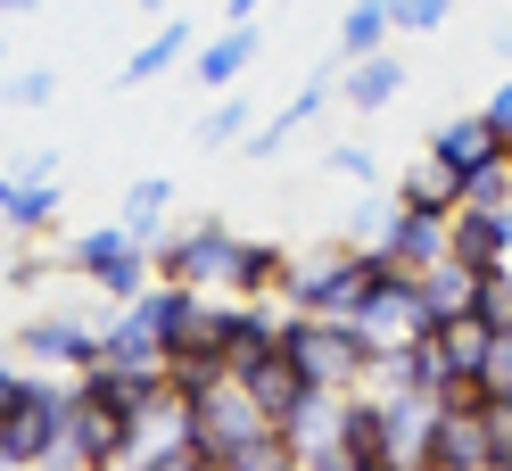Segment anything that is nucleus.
Returning <instances> with one entry per match:
<instances>
[{"label": "nucleus", "mask_w": 512, "mask_h": 471, "mask_svg": "<svg viewBox=\"0 0 512 471\" xmlns=\"http://www.w3.org/2000/svg\"><path fill=\"white\" fill-rule=\"evenodd\" d=\"M67 397L75 389H50V372L0 364V471H34L67 447Z\"/></svg>", "instance_id": "f257e3e1"}, {"label": "nucleus", "mask_w": 512, "mask_h": 471, "mask_svg": "<svg viewBox=\"0 0 512 471\" xmlns=\"http://www.w3.org/2000/svg\"><path fill=\"white\" fill-rule=\"evenodd\" d=\"M281 348H290L298 372L314 389H331V397L372 381V339H364V323H347V314H281Z\"/></svg>", "instance_id": "f03ea898"}, {"label": "nucleus", "mask_w": 512, "mask_h": 471, "mask_svg": "<svg viewBox=\"0 0 512 471\" xmlns=\"http://www.w3.org/2000/svg\"><path fill=\"white\" fill-rule=\"evenodd\" d=\"M240 232L223 224V215H199L190 232L157 240V281H174V290H207V298H240Z\"/></svg>", "instance_id": "7ed1b4c3"}, {"label": "nucleus", "mask_w": 512, "mask_h": 471, "mask_svg": "<svg viewBox=\"0 0 512 471\" xmlns=\"http://www.w3.org/2000/svg\"><path fill=\"white\" fill-rule=\"evenodd\" d=\"M265 430H273V414L240 389V372H215L207 389H190V438L207 447V463H232V455L256 447Z\"/></svg>", "instance_id": "20e7f679"}, {"label": "nucleus", "mask_w": 512, "mask_h": 471, "mask_svg": "<svg viewBox=\"0 0 512 471\" xmlns=\"http://www.w3.org/2000/svg\"><path fill=\"white\" fill-rule=\"evenodd\" d=\"M67 265H75V281H91V290H100V298H116V306H124V298H141L149 281H157V257H149V248L124 232V224L83 232V240L67 248Z\"/></svg>", "instance_id": "39448f33"}, {"label": "nucleus", "mask_w": 512, "mask_h": 471, "mask_svg": "<svg viewBox=\"0 0 512 471\" xmlns=\"http://www.w3.org/2000/svg\"><path fill=\"white\" fill-rule=\"evenodd\" d=\"M133 414L124 405H108V397H91V389H75L67 397V455L75 463H100V471H124L133 463Z\"/></svg>", "instance_id": "423d86ee"}, {"label": "nucleus", "mask_w": 512, "mask_h": 471, "mask_svg": "<svg viewBox=\"0 0 512 471\" xmlns=\"http://www.w3.org/2000/svg\"><path fill=\"white\" fill-rule=\"evenodd\" d=\"M9 348L34 364V372H91V364L108 356V348H100V331L75 323V314H34V323H25Z\"/></svg>", "instance_id": "0eeeda50"}, {"label": "nucleus", "mask_w": 512, "mask_h": 471, "mask_svg": "<svg viewBox=\"0 0 512 471\" xmlns=\"http://www.w3.org/2000/svg\"><path fill=\"white\" fill-rule=\"evenodd\" d=\"M430 471H488V405H479V389L471 397H438Z\"/></svg>", "instance_id": "6e6552de"}, {"label": "nucleus", "mask_w": 512, "mask_h": 471, "mask_svg": "<svg viewBox=\"0 0 512 471\" xmlns=\"http://www.w3.org/2000/svg\"><path fill=\"white\" fill-rule=\"evenodd\" d=\"M446 248L463 265H512V207H488V199H463L446 215Z\"/></svg>", "instance_id": "1a4fd4ad"}, {"label": "nucleus", "mask_w": 512, "mask_h": 471, "mask_svg": "<svg viewBox=\"0 0 512 471\" xmlns=\"http://www.w3.org/2000/svg\"><path fill=\"white\" fill-rule=\"evenodd\" d=\"M240 389H248V397H256V405H265V414H273V430H281V422H290L298 405L314 397V381L298 372V356H290V348H273V356L240 364Z\"/></svg>", "instance_id": "9d476101"}, {"label": "nucleus", "mask_w": 512, "mask_h": 471, "mask_svg": "<svg viewBox=\"0 0 512 471\" xmlns=\"http://www.w3.org/2000/svg\"><path fill=\"white\" fill-rule=\"evenodd\" d=\"M471 298H479V265H463L455 248H446L438 265H422V273H413V306H422V323H446V314H471Z\"/></svg>", "instance_id": "9b49d317"}, {"label": "nucleus", "mask_w": 512, "mask_h": 471, "mask_svg": "<svg viewBox=\"0 0 512 471\" xmlns=\"http://www.w3.org/2000/svg\"><path fill=\"white\" fill-rule=\"evenodd\" d=\"M463 199H471V182H463L455 166H446L438 149H422V157H413V166L397 174V207H422V215H455Z\"/></svg>", "instance_id": "f8f14e48"}, {"label": "nucleus", "mask_w": 512, "mask_h": 471, "mask_svg": "<svg viewBox=\"0 0 512 471\" xmlns=\"http://www.w3.org/2000/svg\"><path fill=\"white\" fill-rule=\"evenodd\" d=\"M430 339H438L446 372H455L463 389H479V364H488V348H496V323H488V314H446V323H430Z\"/></svg>", "instance_id": "ddd939ff"}, {"label": "nucleus", "mask_w": 512, "mask_h": 471, "mask_svg": "<svg viewBox=\"0 0 512 471\" xmlns=\"http://www.w3.org/2000/svg\"><path fill=\"white\" fill-rule=\"evenodd\" d=\"M430 149H438L446 166H455V174L471 182L479 166H496V157H504V133L488 124V108H479V116H455V124H438V133H430Z\"/></svg>", "instance_id": "4468645a"}, {"label": "nucleus", "mask_w": 512, "mask_h": 471, "mask_svg": "<svg viewBox=\"0 0 512 471\" xmlns=\"http://www.w3.org/2000/svg\"><path fill=\"white\" fill-rule=\"evenodd\" d=\"M397 91H405V58H397V50H364V58H347V75H339V100L364 108V116L389 108Z\"/></svg>", "instance_id": "2eb2a0df"}, {"label": "nucleus", "mask_w": 512, "mask_h": 471, "mask_svg": "<svg viewBox=\"0 0 512 471\" xmlns=\"http://www.w3.org/2000/svg\"><path fill=\"white\" fill-rule=\"evenodd\" d=\"M256 25H232V34H215V42H199L190 50V83H207V91H232L240 75H248V58H256Z\"/></svg>", "instance_id": "dca6fc26"}, {"label": "nucleus", "mask_w": 512, "mask_h": 471, "mask_svg": "<svg viewBox=\"0 0 512 471\" xmlns=\"http://www.w3.org/2000/svg\"><path fill=\"white\" fill-rule=\"evenodd\" d=\"M166 207H174V182H166V174H141L133 191H124V207H116V224L133 232L141 248H157V240H166Z\"/></svg>", "instance_id": "f3484780"}, {"label": "nucleus", "mask_w": 512, "mask_h": 471, "mask_svg": "<svg viewBox=\"0 0 512 471\" xmlns=\"http://www.w3.org/2000/svg\"><path fill=\"white\" fill-rule=\"evenodd\" d=\"M273 348H281V314H265L256 298H232V331H223V356H232V372L256 364V356H273Z\"/></svg>", "instance_id": "a211bd4d"}, {"label": "nucleus", "mask_w": 512, "mask_h": 471, "mask_svg": "<svg viewBox=\"0 0 512 471\" xmlns=\"http://www.w3.org/2000/svg\"><path fill=\"white\" fill-rule=\"evenodd\" d=\"M323 108H331V83H306V91H290V108H281V116H265V124L248 133V157H281V141H290L298 124H314Z\"/></svg>", "instance_id": "6ab92c4d"}, {"label": "nucleus", "mask_w": 512, "mask_h": 471, "mask_svg": "<svg viewBox=\"0 0 512 471\" xmlns=\"http://www.w3.org/2000/svg\"><path fill=\"white\" fill-rule=\"evenodd\" d=\"M190 50H199V42H190V25H182V17H166V25H157V34H149L133 58H124V83H157L166 67H182Z\"/></svg>", "instance_id": "aec40b11"}, {"label": "nucleus", "mask_w": 512, "mask_h": 471, "mask_svg": "<svg viewBox=\"0 0 512 471\" xmlns=\"http://www.w3.org/2000/svg\"><path fill=\"white\" fill-rule=\"evenodd\" d=\"M389 0H356V9L339 17V58H364V50H389Z\"/></svg>", "instance_id": "412c9836"}, {"label": "nucleus", "mask_w": 512, "mask_h": 471, "mask_svg": "<svg viewBox=\"0 0 512 471\" xmlns=\"http://www.w3.org/2000/svg\"><path fill=\"white\" fill-rule=\"evenodd\" d=\"M0 224H9V232H25V240H34V232H50V224H58V182H17V191H9V207H0Z\"/></svg>", "instance_id": "4be33fe9"}, {"label": "nucleus", "mask_w": 512, "mask_h": 471, "mask_svg": "<svg viewBox=\"0 0 512 471\" xmlns=\"http://www.w3.org/2000/svg\"><path fill=\"white\" fill-rule=\"evenodd\" d=\"M281 273H290V248H273V240H248L240 248V298H273Z\"/></svg>", "instance_id": "5701e85b"}, {"label": "nucleus", "mask_w": 512, "mask_h": 471, "mask_svg": "<svg viewBox=\"0 0 512 471\" xmlns=\"http://www.w3.org/2000/svg\"><path fill=\"white\" fill-rule=\"evenodd\" d=\"M256 133V124H248V91H223V100L199 116V141L207 149H223V141H248Z\"/></svg>", "instance_id": "b1692460"}, {"label": "nucleus", "mask_w": 512, "mask_h": 471, "mask_svg": "<svg viewBox=\"0 0 512 471\" xmlns=\"http://www.w3.org/2000/svg\"><path fill=\"white\" fill-rule=\"evenodd\" d=\"M223 471H306V455H298V447H290L281 430H265L256 447H240V455L223 463Z\"/></svg>", "instance_id": "393cba45"}, {"label": "nucleus", "mask_w": 512, "mask_h": 471, "mask_svg": "<svg viewBox=\"0 0 512 471\" xmlns=\"http://www.w3.org/2000/svg\"><path fill=\"white\" fill-rule=\"evenodd\" d=\"M471 314H488L496 331L512 323V265H479V298H471Z\"/></svg>", "instance_id": "a878e982"}, {"label": "nucleus", "mask_w": 512, "mask_h": 471, "mask_svg": "<svg viewBox=\"0 0 512 471\" xmlns=\"http://www.w3.org/2000/svg\"><path fill=\"white\" fill-rule=\"evenodd\" d=\"M124 471H215V463H207L199 438H166V447H149L141 463H124Z\"/></svg>", "instance_id": "bb28decb"}, {"label": "nucleus", "mask_w": 512, "mask_h": 471, "mask_svg": "<svg viewBox=\"0 0 512 471\" xmlns=\"http://www.w3.org/2000/svg\"><path fill=\"white\" fill-rule=\"evenodd\" d=\"M446 17H455V0H389V25H397V34H438Z\"/></svg>", "instance_id": "cd10ccee"}, {"label": "nucleus", "mask_w": 512, "mask_h": 471, "mask_svg": "<svg viewBox=\"0 0 512 471\" xmlns=\"http://www.w3.org/2000/svg\"><path fill=\"white\" fill-rule=\"evenodd\" d=\"M0 100H9V108H50V100H58V75H50V67H25V75L0 83Z\"/></svg>", "instance_id": "c85d7f7f"}, {"label": "nucleus", "mask_w": 512, "mask_h": 471, "mask_svg": "<svg viewBox=\"0 0 512 471\" xmlns=\"http://www.w3.org/2000/svg\"><path fill=\"white\" fill-rule=\"evenodd\" d=\"M488 405V471H512V397H479Z\"/></svg>", "instance_id": "c756f323"}, {"label": "nucleus", "mask_w": 512, "mask_h": 471, "mask_svg": "<svg viewBox=\"0 0 512 471\" xmlns=\"http://www.w3.org/2000/svg\"><path fill=\"white\" fill-rule=\"evenodd\" d=\"M479 397H512V323L496 331V348H488V364H479Z\"/></svg>", "instance_id": "7c9ffc66"}, {"label": "nucleus", "mask_w": 512, "mask_h": 471, "mask_svg": "<svg viewBox=\"0 0 512 471\" xmlns=\"http://www.w3.org/2000/svg\"><path fill=\"white\" fill-rule=\"evenodd\" d=\"M9 182H58V149H25Z\"/></svg>", "instance_id": "2f4dec72"}, {"label": "nucleus", "mask_w": 512, "mask_h": 471, "mask_svg": "<svg viewBox=\"0 0 512 471\" xmlns=\"http://www.w3.org/2000/svg\"><path fill=\"white\" fill-rule=\"evenodd\" d=\"M488 124H496V133H504V157H512V75L488 91Z\"/></svg>", "instance_id": "473e14b6"}, {"label": "nucleus", "mask_w": 512, "mask_h": 471, "mask_svg": "<svg viewBox=\"0 0 512 471\" xmlns=\"http://www.w3.org/2000/svg\"><path fill=\"white\" fill-rule=\"evenodd\" d=\"M331 174H347V182H372V149H356V141H347V149H331Z\"/></svg>", "instance_id": "72a5a7b5"}, {"label": "nucleus", "mask_w": 512, "mask_h": 471, "mask_svg": "<svg viewBox=\"0 0 512 471\" xmlns=\"http://www.w3.org/2000/svg\"><path fill=\"white\" fill-rule=\"evenodd\" d=\"M256 9H265V0H223V17H232V25H248Z\"/></svg>", "instance_id": "f704fd0d"}, {"label": "nucleus", "mask_w": 512, "mask_h": 471, "mask_svg": "<svg viewBox=\"0 0 512 471\" xmlns=\"http://www.w3.org/2000/svg\"><path fill=\"white\" fill-rule=\"evenodd\" d=\"M9 191H17V182H9V174H0V207H9Z\"/></svg>", "instance_id": "c9c22d12"}, {"label": "nucleus", "mask_w": 512, "mask_h": 471, "mask_svg": "<svg viewBox=\"0 0 512 471\" xmlns=\"http://www.w3.org/2000/svg\"><path fill=\"white\" fill-rule=\"evenodd\" d=\"M0 9H34V0H0Z\"/></svg>", "instance_id": "e433bc0d"}, {"label": "nucleus", "mask_w": 512, "mask_h": 471, "mask_svg": "<svg viewBox=\"0 0 512 471\" xmlns=\"http://www.w3.org/2000/svg\"><path fill=\"white\" fill-rule=\"evenodd\" d=\"M133 9H166V0H133Z\"/></svg>", "instance_id": "4c0bfd02"}, {"label": "nucleus", "mask_w": 512, "mask_h": 471, "mask_svg": "<svg viewBox=\"0 0 512 471\" xmlns=\"http://www.w3.org/2000/svg\"><path fill=\"white\" fill-rule=\"evenodd\" d=\"M83 471H100V463H83Z\"/></svg>", "instance_id": "58836bf2"}]
</instances>
